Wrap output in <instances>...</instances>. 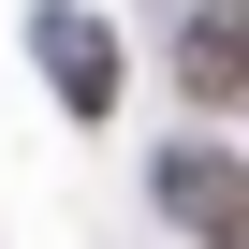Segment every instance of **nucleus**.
I'll use <instances>...</instances> for the list:
<instances>
[{
	"label": "nucleus",
	"mask_w": 249,
	"mask_h": 249,
	"mask_svg": "<svg viewBox=\"0 0 249 249\" xmlns=\"http://www.w3.org/2000/svg\"><path fill=\"white\" fill-rule=\"evenodd\" d=\"M161 220L191 234V249H249V161L234 147H161Z\"/></svg>",
	"instance_id": "nucleus-1"
},
{
	"label": "nucleus",
	"mask_w": 249,
	"mask_h": 249,
	"mask_svg": "<svg viewBox=\"0 0 249 249\" xmlns=\"http://www.w3.org/2000/svg\"><path fill=\"white\" fill-rule=\"evenodd\" d=\"M176 88L191 103H249V0H191L176 15Z\"/></svg>",
	"instance_id": "nucleus-2"
},
{
	"label": "nucleus",
	"mask_w": 249,
	"mask_h": 249,
	"mask_svg": "<svg viewBox=\"0 0 249 249\" xmlns=\"http://www.w3.org/2000/svg\"><path fill=\"white\" fill-rule=\"evenodd\" d=\"M30 44H44V73H59V103H73V117H103V103H117V44H103L88 15H30Z\"/></svg>",
	"instance_id": "nucleus-3"
}]
</instances>
